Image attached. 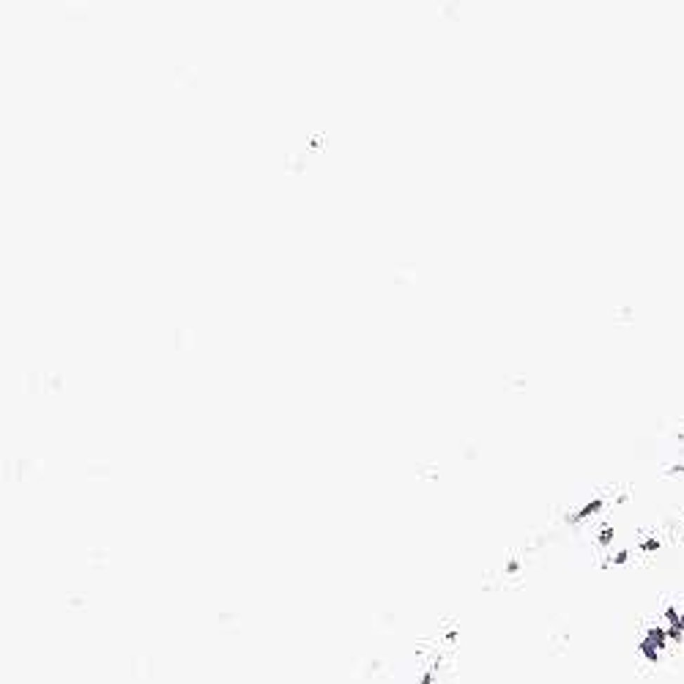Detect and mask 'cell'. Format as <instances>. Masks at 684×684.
Returning <instances> with one entry per match:
<instances>
[{
    "label": "cell",
    "instance_id": "cell-1",
    "mask_svg": "<svg viewBox=\"0 0 684 684\" xmlns=\"http://www.w3.org/2000/svg\"><path fill=\"white\" fill-rule=\"evenodd\" d=\"M435 668H438V665H430V668L422 673V682L419 684H435Z\"/></svg>",
    "mask_w": 684,
    "mask_h": 684
}]
</instances>
